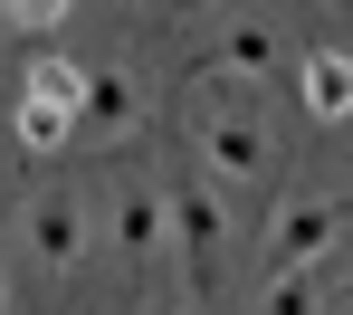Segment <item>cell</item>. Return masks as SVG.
I'll return each instance as SVG.
<instances>
[{"instance_id": "8", "label": "cell", "mask_w": 353, "mask_h": 315, "mask_svg": "<svg viewBox=\"0 0 353 315\" xmlns=\"http://www.w3.org/2000/svg\"><path fill=\"white\" fill-rule=\"evenodd\" d=\"M296 96H305L315 125H353V58L344 48H315V58L296 67Z\"/></svg>"}, {"instance_id": "5", "label": "cell", "mask_w": 353, "mask_h": 315, "mask_svg": "<svg viewBox=\"0 0 353 315\" xmlns=\"http://www.w3.org/2000/svg\"><path fill=\"white\" fill-rule=\"evenodd\" d=\"M258 77H277V19H239L220 29L201 67H191V86H258Z\"/></svg>"}, {"instance_id": "2", "label": "cell", "mask_w": 353, "mask_h": 315, "mask_svg": "<svg viewBox=\"0 0 353 315\" xmlns=\"http://www.w3.org/2000/svg\"><path fill=\"white\" fill-rule=\"evenodd\" d=\"M191 153H201L210 182H258V172H268V125H258V105L230 96V86H210V96L191 105Z\"/></svg>"}, {"instance_id": "11", "label": "cell", "mask_w": 353, "mask_h": 315, "mask_svg": "<svg viewBox=\"0 0 353 315\" xmlns=\"http://www.w3.org/2000/svg\"><path fill=\"white\" fill-rule=\"evenodd\" d=\"M67 10H77V0H0V19H10V29H29V39H58Z\"/></svg>"}, {"instance_id": "12", "label": "cell", "mask_w": 353, "mask_h": 315, "mask_svg": "<svg viewBox=\"0 0 353 315\" xmlns=\"http://www.w3.org/2000/svg\"><path fill=\"white\" fill-rule=\"evenodd\" d=\"M325 315H353V267L334 277V287H325Z\"/></svg>"}, {"instance_id": "3", "label": "cell", "mask_w": 353, "mask_h": 315, "mask_svg": "<svg viewBox=\"0 0 353 315\" xmlns=\"http://www.w3.org/2000/svg\"><path fill=\"white\" fill-rule=\"evenodd\" d=\"M163 210H172V249L191 258V287H210V267L230 249V210L201 172H163Z\"/></svg>"}, {"instance_id": "1", "label": "cell", "mask_w": 353, "mask_h": 315, "mask_svg": "<svg viewBox=\"0 0 353 315\" xmlns=\"http://www.w3.org/2000/svg\"><path fill=\"white\" fill-rule=\"evenodd\" d=\"M77 115H86V67H67L58 48H39L19 67V153L29 163H58L77 143Z\"/></svg>"}, {"instance_id": "14", "label": "cell", "mask_w": 353, "mask_h": 315, "mask_svg": "<svg viewBox=\"0 0 353 315\" xmlns=\"http://www.w3.org/2000/svg\"><path fill=\"white\" fill-rule=\"evenodd\" d=\"M172 10H191V19H201V10H220V0H172Z\"/></svg>"}, {"instance_id": "9", "label": "cell", "mask_w": 353, "mask_h": 315, "mask_svg": "<svg viewBox=\"0 0 353 315\" xmlns=\"http://www.w3.org/2000/svg\"><path fill=\"white\" fill-rule=\"evenodd\" d=\"M86 134H124L134 125V77L124 67H86V115H77Z\"/></svg>"}, {"instance_id": "7", "label": "cell", "mask_w": 353, "mask_h": 315, "mask_svg": "<svg viewBox=\"0 0 353 315\" xmlns=\"http://www.w3.org/2000/svg\"><path fill=\"white\" fill-rule=\"evenodd\" d=\"M29 249H39L48 277H67V267L86 258V201H77L67 182H48L39 201H29Z\"/></svg>"}, {"instance_id": "4", "label": "cell", "mask_w": 353, "mask_h": 315, "mask_svg": "<svg viewBox=\"0 0 353 315\" xmlns=\"http://www.w3.org/2000/svg\"><path fill=\"white\" fill-rule=\"evenodd\" d=\"M344 201L334 191H305V201H287L277 220H268V277H296V267H325V249L344 239Z\"/></svg>"}, {"instance_id": "13", "label": "cell", "mask_w": 353, "mask_h": 315, "mask_svg": "<svg viewBox=\"0 0 353 315\" xmlns=\"http://www.w3.org/2000/svg\"><path fill=\"white\" fill-rule=\"evenodd\" d=\"M143 315H191V306H181V296H153V306H143Z\"/></svg>"}, {"instance_id": "6", "label": "cell", "mask_w": 353, "mask_h": 315, "mask_svg": "<svg viewBox=\"0 0 353 315\" xmlns=\"http://www.w3.org/2000/svg\"><path fill=\"white\" fill-rule=\"evenodd\" d=\"M115 249H124V267H143L153 249H172V210H163V182L153 172H124L115 182Z\"/></svg>"}, {"instance_id": "15", "label": "cell", "mask_w": 353, "mask_h": 315, "mask_svg": "<svg viewBox=\"0 0 353 315\" xmlns=\"http://www.w3.org/2000/svg\"><path fill=\"white\" fill-rule=\"evenodd\" d=\"M124 10H153V0H124Z\"/></svg>"}, {"instance_id": "10", "label": "cell", "mask_w": 353, "mask_h": 315, "mask_svg": "<svg viewBox=\"0 0 353 315\" xmlns=\"http://www.w3.org/2000/svg\"><path fill=\"white\" fill-rule=\"evenodd\" d=\"M325 287H334L325 267H296V277H268V306H258V315H325Z\"/></svg>"}]
</instances>
